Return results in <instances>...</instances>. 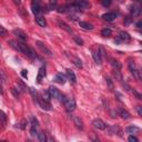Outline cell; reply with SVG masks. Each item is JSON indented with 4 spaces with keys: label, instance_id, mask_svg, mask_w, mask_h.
Returning <instances> with one entry per match:
<instances>
[{
    "label": "cell",
    "instance_id": "6da1fadb",
    "mask_svg": "<svg viewBox=\"0 0 142 142\" xmlns=\"http://www.w3.org/2000/svg\"><path fill=\"white\" fill-rule=\"evenodd\" d=\"M36 46H37L38 48L40 49V51H41V52L43 53V54H46V56H48V57H51V56H52V52H51V50H50V49H49L48 47H47L42 41H39V40H38V41H36Z\"/></svg>",
    "mask_w": 142,
    "mask_h": 142
},
{
    "label": "cell",
    "instance_id": "d6a6232c",
    "mask_svg": "<svg viewBox=\"0 0 142 142\" xmlns=\"http://www.w3.org/2000/svg\"><path fill=\"white\" fill-rule=\"evenodd\" d=\"M73 40L75 41V43L77 44H79V46H83V40H82L79 36H74V37H73Z\"/></svg>",
    "mask_w": 142,
    "mask_h": 142
},
{
    "label": "cell",
    "instance_id": "1f68e13d",
    "mask_svg": "<svg viewBox=\"0 0 142 142\" xmlns=\"http://www.w3.org/2000/svg\"><path fill=\"white\" fill-rule=\"evenodd\" d=\"M11 93L13 94V97H15L16 99H19V96H20V92H19V90L17 88H15V87H12V88L10 89Z\"/></svg>",
    "mask_w": 142,
    "mask_h": 142
},
{
    "label": "cell",
    "instance_id": "f1b7e54d",
    "mask_svg": "<svg viewBox=\"0 0 142 142\" xmlns=\"http://www.w3.org/2000/svg\"><path fill=\"white\" fill-rule=\"evenodd\" d=\"M101 35H102L103 37H110V36L112 35V31H111V29H109V28H103V29L101 30Z\"/></svg>",
    "mask_w": 142,
    "mask_h": 142
},
{
    "label": "cell",
    "instance_id": "b9f144b4",
    "mask_svg": "<svg viewBox=\"0 0 142 142\" xmlns=\"http://www.w3.org/2000/svg\"><path fill=\"white\" fill-rule=\"evenodd\" d=\"M132 93H133L134 96L137 97V99H139V100H141V99H142V96H141L140 93H139L138 91H137V90H134V89H133V90H132Z\"/></svg>",
    "mask_w": 142,
    "mask_h": 142
},
{
    "label": "cell",
    "instance_id": "5bb4252c",
    "mask_svg": "<svg viewBox=\"0 0 142 142\" xmlns=\"http://www.w3.org/2000/svg\"><path fill=\"white\" fill-rule=\"evenodd\" d=\"M102 18H103V20H106V21H113L117 18V15H115L114 12H106L102 16Z\"/></svg>",
    "mask_w": 142,
    "mask_h": 142
},
{
    "label": "cell",
    "instance_id": "74e56055",
    "mask_svg": "<svg viewBox=\"0 0 142 142\" xmlns=\"http://www.w3.org/2000/svg\"><path fill=\"white\" fill-rule=\"evenodd\" d=\"M7 35H8V32H7V30L4 29V28L2 27V26H0V36H1V37H6Z\"/></svg>",
    "mask_w": 142,
    "mask_h": 142
},
{
    "label": "cell",
    "instance_id": "8fae6325",
    "mask_svg": "<svg viewBox=\"0 0 142 142\" xmlns=\"http://www.w3.org/2000/svg\"><path fill=\"white\" fill-rule=\"evenodd\" d=\"M72 120H73V123L75 124V127L78 128V129L82 130L83 129V122H82V120L80 119L79 117H77V115H72Z\"/></svg>",
    "mask_w": 142,
    "mask_h": 142
},
{
    "label": "cell",
    "instance_id": "f35d334b",
    "mask_svg": "<svg viewBox=\"0 0 142 142\" xmlns=\"http://www.w3.org/2000/svg\"><path fill=\"white\" fill-rule=\"evenodd\" d=\"M57 6V1H50V3L48 4V9L49 10H53Z\"/></svg>",
    "mask_w": 142,
    "mask_h": 142
},
{
    "label": "cell",
    "instance_id": "d590c367",
    "mask_svg": "<svg viewBox=\"0 0 142 142\" xmlns=\"http://www.w3.org/2000/svg\"><path fill=\"white\" fill-rule=\"evenodd\" d=\"M18 84L20 86V88H18V89H21L22 91H26V90H27V86H26V84L23 83L21 80H18Z\"/></svg>",
    "mask_w": 142,
    "mask_h": 142
},
{
    "label": "cell",
    "instance_id": "3957f363",
    "mask_svg": "<svg viewBox=\"0 0 142 142\" xmlns=\"http://www.w3.org/2000/svg\"><path fill=\"white\" fill-rule=\"evenodd\" d=\"M65 108H66V110H67L68 112H72V111L75 109L74 99H68V100L65 102Z\"/></svg>",
    "mask_w": 142,
    "mask_h": 142
},
{
    "label": "cell",
    "instance_id": "db71d44e",
    "mask_svg": "<svg viewBox=\"0 0 142 142\" xmlns=\"http://www.w3.org/2000/svg\"><path fill=\"white\" fill-rule=\"evenodd\" d=\"M47 142H56V141H54L52 138H49V139H47Z\"/></svg>",
    "mask_w": 142,
    "mask_h": 142
},
{
    "label": "cell",
    "instance_id": "52a82bcc",
    "mask_svg": "<svg viewBox=\"0 0 142 142\" xmlns=\"http://www.w3.org/2000/svg\"><path fill=\"white\" fill-rule=\"evenodd\" d=\"M130 11H131V15L133 16V17H136V16H139L141 12V7L139 3H134L131 6V9H130Z\"/></svg>",
    "mask_w": 142,
    "mask_h": 142
},
{
    "label": "cell",
    "instance_id": "c3c4849f",
    "mask_svg": "<svg viewBox=\"0 0 142 142\" xmlns=\"http://www.w3.org/2000/svg\"><path fill=\"white\" fill-rule=\"evenodd\" d=\"M21 75H22L23 78H27V77H28V72H27V70H22V71H21Z\"/></svg>",
    "mask_w": 142,
    "mask_h": 142
},
{
    "label": "cell",
    "instance_id": "d4e9b609",
    "mask_svg": "<svg viewBox=\"0 0 142 142\" xmlns=\"http://www.w3.org/2000/svg\"><path fill=\"white\" fill-rule=\"evenodd\" d=\"M59 27L61 28V29L66 30L67 32H69V34H72V29H71L70 26H68L66 22H59Z\"/></svg>",
    "mask_w": 142,
    "mask_h": 142
},
{
    "label": "cell",
    "instance_id": "277c9868",
    "mask_svg": "<svg viewBox=\"0 0 142 142\" xmlns=\"http://www.w3.org/2000/svg\"><path fill=\"white\" fill-rule=\"evenodd\" d=\"M37 101H38V103H39V106H41V108L43 109V110H47V111H50V110H52V106H51L50 102H47V101H44L43 99L39 98V97H38Z\"/></svg>",
    "mask_w": 142,
    "mask_h": 142
},
{
    "label": "cell",
    "instance_id": "bcb514c9",
    "mask_svg": "<svg viewBox=\"0 0 142 142\" xmlns=\"http://www.w3.org/2000/svg\"><path fill=\"white\" fill-rule=\"evenodd\" d=\"M137 111H138V114H139V115H142V106H137Z\"/></svg>",
    "mask_w": 142,
    "mask_h": 142
},
{
    "label": "cell",
    "instance_id": "2e32d148",
    "mask_svg": "<svg viewBox=\"0 0 142 142\" xmlns=\"http://www.w3.org/2000/svg\"><path fill=\"white\" fill-rule=\"evenodd\" d=\"M110 63L113 67V70H120L122 68V65L118 60H115V59H110Z\"/></svg>",
    "mask_w": 142,
    "mask_h": 142
},
{
    "label": "cell",
    "instance_id": "ab89813d",
    "mask_svg": "<svg viewBox=\"0 0 142 142\" xmlns=\"http://www.w3.org/2000/svg\"><path fill=\"white\" fill-rule=\"evenodd\" d=\"M30 133H31L32 137L38 136V133H37V127H32V125H31V129H30Z\"/></svg>",
    "mask_w": 142,
    "mask_h": 142
},
{
    "label": "cell",
    "instance_id": "30bf717a",
    "mask_svg": "<svg viewBox=\"0 0 142 142\" xmlns=\"http://www.w3.org/2000/svg\"><path fill=\"white\" fill-rule=\"evenodd\" d=\"M67 56H68V57H69V58H70V60H72L73 65H74L75 67H77V68H79V69H82V67H83V66H82V61L80 60V59L78 58V57L69 56V54H68V53H67Z\"/></svg>",
    "mask_w": 142,
    "mask_h": 142
},
{
    "label": "cell",
    "instance_id": "f546056e",
    "mask_svg": "<svg viewBox=\"0 0 142 142\" xmlns=\"http://www.w3.org/2000/svg\"><path fill=\"white\" fill-rule=\"evenodd\" d=\"M0 122L2 124H7V115L3 111L0 110Z\"/></svg>",
    "mask_w": 142,
    "mask_h": 142
},
{
    "label": "cell",
    "instance_id": "7dc6e473",
    "mask_svg": "<svg viewBox=\"0 0 142 142\" xmlns=\"http://www.w3.org/2000/svg\"><path fill=\"white\" fill-rule=\"evenodd\" d=\"M132 21V19L130 18V17H127V19H125V22H124V25L125 26H128V25H130V22Z\"/></svg>",
    "mask_w": 142,
    "mask_h": 142
},
{
    "label": "cell",
    "instance_id": "7c38bea8",
    "mask_svg": "<svg viewBox=\"0 0 142 142\" xmlns=\"http://www.w3.org/2000/svg\"><path fill=\"white\" fill-rule=\"evenodd\" d=\"M48 90H49V92H50L51 98H54V99H58L59 98V96H60V91H59L56 87L51 86V87H49Z\"/></svg>",
    "mask_w": 142,
    "mask_h": 142
},
{
    "label": "cell",
    "instance_id": "ba28073f",
    "mask_svg": "<svg viewBox=\"0 0 142 142\" xmlns=\"http://www.w3.org/2000/svg\"><path fill=\"white\" fill-rule=\"evenodd\" d=\"M31 10L35 15H39V13L41 12L42 9L39 4V1H32L31 2Z\"/></svg>",
    "mask_w": 142,
    "mask_h": 142
},
{
    "label": "cell",
    "instance_id": "603a6c76",
    "mask_svg": "<svg viewBox=\"0 0 142 142\" xmlns=\"http://www.w3.org/2000/svg\"><path fill=\"white\" fill-rule=\"evenodd\" d=\"M36 21H37V23L40 26V27H46L47 26V21L44 17H41V16H38L37 18H36Z\"/></svg>",
    "mask_w": 142,
    "mask_h": 142
},
{
    "label": "cell",
    "instance_id": "6f0895ef",
    "mask_svg": "<svg viewBox=\"0 0 142 142\" xmlns=\"http://www.w3.org/2000/svg\"><path fill=\"white\" fill-rule=\"evenodd\" d=\"M27 142H30V141H27Z\"/></svg>",
    "mask_w": 142,
    "mask_h": 142
},
{
    "label": "cell",
    "instance_id": "8d00e7d4",
    "mask_svg": "<svg viewBox=\"0 0 142 142\" xmlns=\"http://www.w3.org/2000/svg\"><path fill=\"white\" fill-rule=\"evenodd\" d=\"M58 100H59V101H60V102H61V103H63V105H65V102H66V101H67V100H68V99H67V98H66V96H65V94L60 93V96H59Z\"/></svg>",
    "mask_w": 142,
    "mask_h": 142
},
{
    "label": "cell",
    "instance_id": "11a10c76",
    "mask_svg": "<svg viewBox=\"0 0 142 142\" xmlns=\"http://www.w3.org/2000/svg\"><path fill=\"white\" fill-rule=\"evenodd\" d=\"M15 3H16V4H20L21 2H20V1H17V0H15Z\"/></svg>",
    "mask_w": 142,
    "mask_h": 142
},
{
    "label": "cell",
    "instance_id": "681fc988",
    "mask_svg": "<svg viewBox=\"0 0 142 142\" xmlns=\"http://www.w3.org/2000/svg\"><path fill=\"white\" fill-rule=\"evenodd\" d=\"M3 93V90H2V79L1 77H0V94Z\"/></svg>",
    "mask_w": 142,
    "mask_h": 142
},
{
    "label": "cell",
    "instance_id": "7bdbcfd3",
    "mask_svg": "<svg viewBox=\"0 0 142 142\" xmlns=\"http://www.w3.org/2000/svg\"><path fill=\"white\" fill-rule=\"evenodd\" d=\"M128 140H129V142H139V140H138V139H137L134 136H129Z\"/></svg>",
    "mask_w": 142,
    "mask_h": 142
},
{
    "label": "cell",
    "instance_id": "f5cc1de1",
    "mask_svg": "<svg viewBox=\"0 0 142 142\" xmlns=\"http://www.w3.org/2000/svg\"><path fill=\"white\" fill-rule=\"evenodd\" d=\"M141 26H142V22H141V21H139V22L137 23V27H138L139 29H140V28H141Z\"/></svg>",
    "mask_w": 142,
    "mask_h": 142
},
{
    "label": "cell",
    "instance_id": "4fadbf2b",
    "mask_svg": "<svg viewBox=\"0 0 142 142\" xmlns=\"http://www.w3.org/2000/svg\"><path fill=\"white\" fill-rule=\"evenodd\" d=\"M53 80L60 84H65L66 80H67V77H66L65 74H62V73H58V74H56V77H54Z\"/></svg>",
    "mask_w": 142,
    "mask_h": 142
},
{
    "label": "cell",
    "instance_id": "ffe728a7",
    "mask_svg": "<svg viewBox=\"0 0 142 142\" xmlns=\"http://www.w3.org/2000/svg\"><path fill=\"white\" fill-rule=\"evenodd\" d=\"M118 111H119V114L121 115V118H122V119H125V120H127V119H130V118H131V115H130V113L128 112L127 110H124V109H121V108H120Z\"/></svg>",
    "mask_w": 142,
    "mask_h": 142
},
{
    "label": "cell",
    "instance_id": "7402d4cb",
    "mask_svg": "<svg viewBox=\"0 0 142 142\" xmlns=\"http://www.w3.org/2000/svg\"><path fill=\"white\" fill-rule=\"evenodd\" d=\"M92 57H93L94 62H96L97 65H101V63H102V59H101V57H100V54H99V52L93 51V52H92Z\"/></svg>",
    "mask_w": 142,
    "mask_h": 142
},
{
    "label": "cell",
    "instance_id": "9c48e42d",
    "mask_svg": "<svg viewBox=\"0 0 142 142\" xmlns=\"http://www.w3.org/2000/svg\"><path fill=\"white\" fill-rule=\"evenodd\" d=\"M108 132H109V134H118V136L121 137V129L118 125H111V127H109Z\"/></svg>",
    "mask_w": 142,
    "mask_h": 142
},
{
    "label": "cell",
    "instance_id": "484cf974",
    "mask_svg": "<svg viewBox=\"0 0 142 142\" xmlns=\"http://www.w3.org/2000/svg\"><path fill=\"white\" fill-rule=\"evenodd\" d=\"M89 139L91 142H100V139H99L98 134L94 133V132H90L89 133Z\"/></svg>",
    "mask_w": 142,
    "mask_h": 142
},
{
    "label": "cell",
    "instance_id": "7a4b0ae2",
    "mask_svg": "<svg viewBox=\"0 0 142 142\" xmlns=\"http://www.w3.org/2000/svg\"><path fill=\"white\" fill-rule=\"evenodd\" d=\"M129 69L131 71V73L133 74V77L136 78L137 80H140L141 79V73H140V70L137 68L136 63L132 62V61H130L129 62Z\"/></svg>",
    "mask_w": 142,
    "mask_h": 142
},
{
    "label": "cell",
    "instance_id": "9a60e30c",
    "mask_svg": "<svg viewBox=\"0 0 142 142\" xmlns=\"http://www.w3.org/2000/svg\"><path fill=\"white\" fill-rule=\"evenodd\" d=\"M125 131H127L128 133L136 134V133H139V132L141 131V129L140 128H138V127H136V125H130V127H128L127 129H125Z\"/></svg>",
    "mask_w": 142,
    "mask_h": 142
},
{
    "label": "cell",
    "instance_id": "f6af8a7d",
    "mask_svg": "<svg viewBox=\"0 0 142 142\" xmlns=\"http://www.w3.org/2000/svg\"><path fill=\"white\" fill-rule=\"evenodd\" d=\"M101 3H102L105 7H109L111 4V1H110V0H102V2H101Z\"/></svg>",
    "mask_w": 142,
    "mask_h": 142
},
{
    "label": "cell",
    "instance_id": "4dcf8cb0",
    "mask_svg": "<svg viewBox=\"0 0 142 142\" xmlns=\"http://www.w3.org/2000/svg\"><path fill=\"white\" fill-rule=\"evenodd\" d=\"M38 139H39L40 142H47V137L44 132H39L38 133Z\"/></svg>",
    "mask_w": 142,
    "mask_h": 142
},
{
    "label": "cell",
    "instance_id": "83f0119b",
    "mask_svg": "<svg viewBox=\"0 0 142 142\" xmlns=\"http://www.w3.org/2000/svg\"><path fill=\"white\" fill-rule=\"evenodd\" d=\"M112 74H113V77L115 78V80H118V81H121L122 80V74H121V72H120V70H113Z\"/></svg>",
    "mask_w": 142,
    "mask_h": 142
},
{
    "label": "cell",
    "instance_id": "816d5d0a",
    "mask_svg": "<svg viewBox=\"0 0 142 142\" xmlns=\"http://www.w3.org/2000/svg\"><path fill=\"white\" fill-rule=\"evenodd\" d=\"M70 19H72V20L74 21V20H77V19H78V17H77L75 15H71V16H70Z\"/></svg>",
    "mask_w": 142,
    "mask_h": 142
},
{
    "label": "cell",
    "instance_id": "ac0fdd59",
    "mask_svg": "<svg viewBox=\"0 0 142 142\" xmlns=\"http://www.w3.org/2000/svg\"><path fill=\"white\" fill-rule=\"evenodd\" d=\"M67 74H68V78H69V80L72 83H75L77 82V77H75V74H74V72H73L71 69H68L67 70Z\"/></svg>",
    "mask_w": 142,
    "mask_h": 142
},
{
    "label": "cell",
    "instance_id": "836d02e7",
    "mask_svg": "<svg viewBox=\"0 0 142 142\" xmlns=\"http://www.w3.org/2000/svg\"><path fill=\"white\" fill-rule=\"evenodd\" d=\"M106 83H108L109 90H111V91H112L113 88H114V86H113V82H112V80H111L110 78H106Z\"/></svg>",
    "mask_w": 142,
    "mask_h": 142
},
{
    "label": "cell",
    "instance_id": "ee69618b",
    "mask_svg": "<svg viewBox=\"0 0 142 142\" xmlns=\"http://www.w3.org/2000/svg\"><path fill=\"white\" fill-rule=\"evenodd\" d=\"M99 54H100L101 59L106 57V52H105V49H103V47H100V52H99Z\"/></svg>",
    "mask_w": 142,
    "mask_h": 142
},
{
    "label": "cell",
    "instance_id": "4316f807",
    "mask_svg": "<svg viewBox=\"0 0 142 142\" xmlns=\"http://www.w3.org/2000/svg\"><path fill=\"white\" fill-rule=\"evenodd\" d=\"M42 96H43V100L47 101V102H50L51 100V96H50V92H49V90H43V92H42Z\"/></svg>",
    "mask_w": 142,
    "mask_h": 142
},
{
    "label": "cell",
    "instance_id": "5b68a950",
    "mask_svg": "<svg viewBox=\"0 0 142 142\" xmlns=\"http://www.w3.org/2000/svg\"><path fill=\"white\" fill-rule=\"evenodd\" d=\"M92 124H93V127L97 128L98 130H106V124L101 119H96V120H93Z\"/></svg>",
    "mask_w": 142,
    "mask_h": 142
},
{
    "label": "cell",
    "instance_id": "cb8c5ba5",
    "mask_svg": "<svg viewBox=\"0 0 142 142\" xmlns=\"http://www.w3.org/2000/svg\"><path fill=\"white\" fill-rule=\"evenodd\" d=\"M75 4L79 7V9H87L90 7V3L88 1H77Z\"/></svg>",
    "mask_w": 142,
    "mask_h": 142
},
{
    "label": "cell",
    "instance_id": "8992f818",
    "mask_svg": "<svg viewBox=\"0 0 142 142\" xmlns=\"http://www.w3.org/2000/svg\"><path fill=\"white\" fill-rule=\"evenodd\" d=\"M13 35L17 36V37H18L20 40H22V42L25 41V40H27V39H28L27 34H26L25 31H22L21 29H15V30H13Z\"/></svg>",
    "mask_w": 142,
    "mask_h": 142
},
{
    "label": "cell",
    "instance_id": "e0dca14e",
    "mask_svg": "<svg viewBox=\"0 0 142 142\" xmlns=\"http://www.w3.org/2000/svg\"><path fill=\"white\" fill-rule=\"evenodd\" d=\"M46 74H47V73H46V69H44L43 67H41L39 69V72H38V77H37L38 82H41V80L46 77Z\"/></svg>",
    "mask_w": 142,
    "mask_h": 142
},
{
    "label": "cell",
    "instance_id": "9f6ffc18",
    "mask_svg": "<svg viewBox=\"0 0 142 142\" xmlns=\"http://www.w3.org/2000/svg\"><path fill=\"white\" fill-rule=\"evenodd\" d=\"M0 142H6V141H0Z\"/></svg>",
    "mask_w": 142,
    "mask_h": 142
},
{
    "label": "cell",
    "instance_id": "f907efd6",
    "mask_svg": "<svg viewBox=\"0 0 142 142\" xmlns=\"http://www.w3.org/2000/svg\"><path fill=\"white\" fill-rule=\"evenodd\" d=\"M20 128H21V129H25V128H26V120H22V122H21Z\"/></svg>",
    "mask_w": 142,
    "mask_h": 142
},
{
    "label": "cell",
    "instance_id": "44dd1931",
    "mask_svg": "<svg viewBox=\"0 0 142 142\" xmlns=\"http://www.w3.org/2000/svg\"><path fill=\"white\" fill-rule=\"evenodd\" d=\"M79 26L81 28H83V29H86V30H92L93 29V26H92L91 23H89V22H86V21H79Z\"/></svg>",
    "mask_w": 142,
    "mask_h": 142
},
{
    "label": "cell",
    "instance_id": "60d3db41",
    "mask_svg": "<svg viewBox=\"0 0 142 142\" xmlns=\"http://www.w3.org/2000/svg\"><path fill=\"white\" fill-rule=\"evenodd\" d=\"M31 125L32 127H38L39 125V122H38V120L35 117H31Z\"/></svg>",
    "mask_w": 142,
    "mask_h": 142
},
{
    "label": "cell",
    "instance_id": "d6986e66",
    "mask_svg": "<svg viewBox=\"0 0 142 142\" xmlns=\"http://www.w3.org/2000/svg\"><path fill=\"white\" fill-rule=\"evenodd\" d=\"M120 39L122 40V41H124V42H129L130 40H131V37H130V35L128 34V32H125V31H121L120 32Z\"/></svg>",
    "mask_w": 142,
    "mask_h": 142
},
{
    "label": "cell",
    "instance_id": "e575fe53",
    "mask_svg": "<svg viewBox=\"0 0 142 142\" xmlns=\"http://www.w3.org/2000/svg\"><path fill=\"white\" fill-rule=\"evenodd\" d=\"M29 91H30V93H31V96L34 97L35 100H37L38 99V92L36 91V89L35 88H29Z\"/></svg>",
    "mask_w": 142,
    "mask_h": 142
}]
</instances>
